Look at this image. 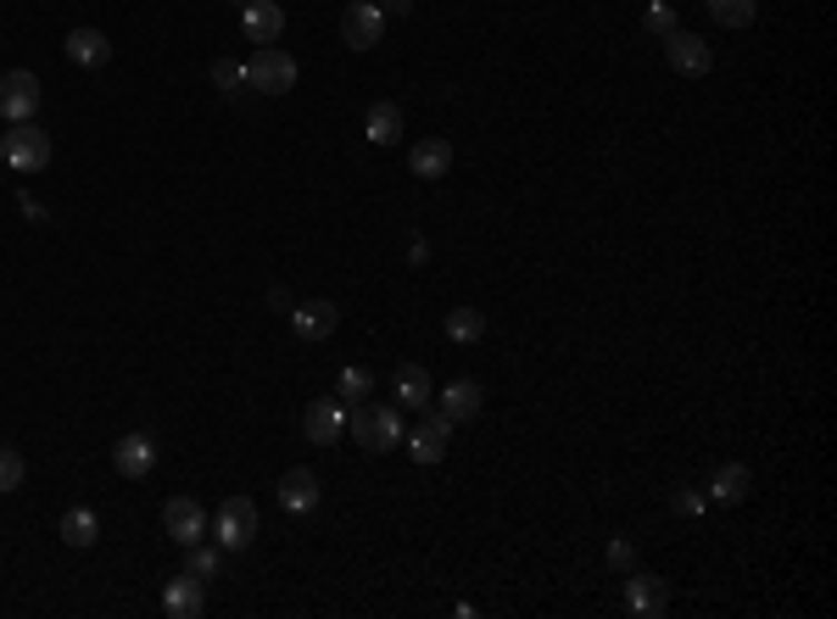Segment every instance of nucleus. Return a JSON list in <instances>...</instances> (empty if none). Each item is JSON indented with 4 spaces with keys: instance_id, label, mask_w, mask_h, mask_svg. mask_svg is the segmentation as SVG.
<instances>
[{
    "instance_id": "bb28decb",
    "label": "nucleus",
    "mask_w": 837,
    "mask_h": 619,
    "mask_svg": "<svg viewBox=\"0 0 837 619\" xmlns=\"http://www.w3.org/2000/svg\"><path fill=\"white\" fill-rule=\"evenodd\" d=\"M368 391H374V374H368V369H357V363L341 369V380H335V396H341V402H363Z\"/></svg>"
},
{
    "instance_id": "20e7f679",
    "label": "nucleus",
    "mask_w": 837,
    "mask_h": 619,
    "mask_svg": "<svg viewBox=\"0 0 837 619\" xmlns=\"http://www.w3.org/2000/svg\"><path fill=\"white\" fill-rule=\"evenodd\" d=\"M252 536H257V502L252 497H224L218 513H213V541L224 552H240V547H252Z\"/></svg>"
},
{
    "instance_id": "9b49d317",
    "label": "nucleus",
    "mask_w": 837,
    "mask_h": 619,
    "mask_svg": "<svg viewBox=\"0 0 837 619\" xmlns=\"http://www.w3.org/2000/svg\"><path fill=\"white\" fill-rule=\"evenodd\" d=\"M240 29H246V40H252V46H274V40L285 35V12H279V0H246Z\"/></svg>"
},
{
    "instance_id": "c756f323",
    "label": "nucleus",
    "mask_w": 837,
    "mask_h": 619,
    "mask_svg": "<svg viewBox=\"0 0 837 619\" xmlns=\"http://www.w3.org/2000/svg\"><path fill=\"white\" fill-rule=\"evenodd\" d=\"M213 85H218L224 96H240V90H246V68L224 57V62H213Z\"/></svg>"
},
{
    "instance_id": "393cba45",
    "label": "nucleus",
    "mask_w": 837,
    "mask_h": 619,
    "mask_svg": "<svg viewBox=\"0 0 837 619\" xmlns=\"http://www.w3.org/2000/svg\"><path fill=\"white\" fill-rule=\"evenodd\" d=\"M703 12L720 23V29H748L759 18V0H703Z\"/></svg>"
},
{
    "instance_id": "c85d7f7f",
    "label": "nucleus",
    "mask_w": 837,
    "mask_h": 619,
    "mask_svg": "<svg viewBox=\"0 0 837 619\" xmlns=\"http://www.w3.org/2000/svg\"><path fill=\"white\" fill-rule=\"evenodd\" d=\"M23 474H29L23 452H18V446H0V497L18 491V485H23Z\"/></svg>"
},
{
    "instance_id": "4468645a",
    "label": "nucleus",
    "mask_w": 837,
    "mask_h": 619,
    "mask_svg": "<svg viewBox=\"0 0 837 619\" xmlns=\"http://www.w3.org/2000/svg\"><path fill=\"white\" fill-rule=\"evenodd\" d=\"M670 608V591H664V580L659 574H631L626 580V613H637V619H659Z\"/></svg>"
},
{
    "instance_id": "423d86ee",
    "label": "nucleus",
    "mask_w": 837,
    "mask_h": 619,
    "mask_svg": "<svg viewBox=\"0 0 837 619\" xmlns=\"http://www.w3.org/2000/svg\"><path fill=\"white\" fill-rule=\"evenodd\" d=\"M341 40L352 51H374L385 40V12L374 7V0H352V7L341 12Z\"/></svg>"
},
{
    "instance_id": "ddd939ff",
    "label": "nucleus",
    "mask_w": 837,
    "mask_h": 619,
    "mask_svg": "<svg viewBox=\"0 0 837 619\" xmlns=\"http://www.w3.org/2000/svg\"><path fill=\"white\" fill-rule=\"evenodd\" d=\"M748 491H754V474H748V463H720V469L709 474V485H703V497H709L715 508H737Z\"/></svg>"
},
{
    "instance_id": "6ab92c4d",
    "label": "nucleus",
    "mask_w": 837,
    "mask_h": 619,
    "mask_svg": "<svg viewBox=\"0 0 837 619\" xmlns=\"http://www.w3.org/2000/svg\"><path fill=\"white\" fill-rule=\"evenodd\" d=\"M62 51H68V62H79V68H107V62H112V40H107L101 29H73Z\"/></svg>"
},
{
    "instance_id": "cd10ccee",
    "label": "nucleus",
    "mask_w": 837,
    "mask_h": 619,
    "mask_svg": "<svg viewBox=\"0 0 837 619\" xmlns=\"http://www.w3.org/2000/svg\"><path fill=\"white\" fill-rule=\"evenodd\" d=\"M642 29H648L653 40L676 35V7H670V0H648V7H642Z\"/></svg>"
},
{
    "instance_id": "f8f14e48",
    "label": "nucleus",
    "mask_w": 837,
    "mask_h": 619,
    "mask_svg": "<svg viewBox=\"0 0 837 619\" xmlns=\"http://www.w3.org/2000/svg\"><path fill=\"white\" fill-rule=\"evenodd\" d=\"M335 324H341V307H335V302H296V307H291V330H296L302 341H329Z\"/></svg>"
},
{
    "instance_id": "1a4fd4ad",
    "label": "nucleus",
    "mask_w": 837,
    "mask_h": 619,
    "mask_svg": "<svg viewBox=\"0 0 837 619\" xmlns=\"http://www.w3.org/2000/svg\"><path fill=\"white\" fill-rule=\"evenodd\" d=\"M163 530L179 541V547H196L207 536V508L196 497H168L163 502Z\"/></svg>"
},
{
    "instance_id": "f257e3e1",
    "label": "nucleus",
    "mask_w": 837,
    "mask_h": 619,
    "mask_svg": "<svg viewBox=\"0 0 837 619\" xmlns=\"http://www.w3.org/2000/svg\"><path fill=\"white\" fill-rule=\"evenodd\" d=\"M352 435L363 452H396L402 446V413L391 402H363L352 413Z\"/></svg>"
},
{
    "instance_id": "dca6fc26",
    "label": "nucleus",
    "mask_w": 837,
    "mask_h": 619,
    "mask_svg": "<svg viewBox=\"0 0 837 619\" xmlns=\"http://www.w3.org/2000/svg\"><path fill=\"white\" fill-rule=\"evenodd\" d=\"M112 463H118V474H124V480H146V474H151V463H157V441L135 430V435H124V441L112 446Z\"/></svg>"
},
{
    "instance_id": "39448f33",
    "label": "nucleus",
    "mask_w": 837,
    "mask_h": 619,
    "mask_svg": "<svg viewBox=\"0 0 837 619\" xmlns=\"http://www.w3.org/2000/svg\"><path fill=\"white\" fill-rule=\"evenodd\" d=\"M35 112H40V79L29 68L0 73V118L7 124H35Z\"/></svg>"
},
{
    "instance_id": "2eb2a0df",
    "label": "nucleus",
    "mask_w": 837,
    "mask_h": 619,
    "mask_svg": "<svg viewBox=\"0 0 837 619\" xmlns=\"http://www.w3.org/2000/svg\"><path fill=\"white\" fill-rule=\"evenodd\" d=\"M481 407H486L481 380H453V385L442 391V419H447V424H470V419H481Z\"/></svg>"
},
{
    "instance_id": "473e14b6",
    "label": "nucleus",
    "mask_w": 837,
    "mask_h": 619,
    "mask_svg": "<svg viewBox=\"0 0 837 619\" xmlns=\"http://www.w3.org/2000/svg\"><path fill=\"white\" fill-rule=\"evenodd\" d=\"M407 7H413V0H380V12H385V18H407Z\"/></svg>"
},
{
    "instance_id": "72a5a7b5",
    "label": "nucleus",
    "mask_w": 837,
    "mask_h": 619,
    "mask_svg": "<svg viewBox=\"0 0 837 619\" xmlns=\"http://www.w3.org/2000/svg\"><path fill=\"white\" fill-rule=\"evenodd\" d=\"M268 307H279V313H291V307H296V302H291V296H285V291H279V285H274V291H268Z\"/></svg>"
},
{
    "instance_id": "9d476101",
    "label": "nucleus",
    "mask_w": 837,
    "mask_h": 619,
    "mask_svg": "<svg viewBox=\"0 0 837 619\" xmlns=\"http://www.w3.org/2000/svg\"><path fill=\"white\" fill-rule=\"evenodd\" d=\"M302 430H307V441H313V446L341 441V435H346V402H341V396H318V402H307Z\"/></svg>"
},
{
    "instance_id": "a878e982",
    "label": "nucleus",
    "mask_w": 837,
    "mask_h": 619,
    "mask_svg": "<svg viewBox=\"0 0 837 619\" xmlns=\"http://www.w3.org/2000/svg\"><path fill=\"white\" fill-rule=\"evenodd\" d=\"M185 552H190V558H185V574H196L201 586L224 569V547H218V541H213V547H201V541H196V547H185Z\"/></svg>"
},
{
    "instance_id": "6e6552de",
    "label": "nucleus",
    "mask_w": 837,
    "mask_h": 619,
    "mask_svg": "<svg viewBox=\"0 0 837 619\" xmlns=\"http://www.w3.org/2000/svg\"><path fill=\"white\" fill-rule=\"evenodd\" d=\"M664 62L681 73V79H703L709 68H715V51L698 40V35H687V29H676V35H664Z\"/></svg>"
},
{
    "instance_id": "5701e85b",
    "label": "nucleus",
    "mask_w": 837,
    "mask_h": 619,
    "mask_svg": "<svg viewBox=\"0 0 837 619\" xmlns=\"http://www.w3.org/2000/svg\"><path fill=\"white\" fill-rule=\"evenodd\" d=\"M57 536H62L68 547H79V552H85V547H96V541H101V519H96L90 508H68V513H62V524H57Z\"/></svg>"
},
{
    "instance_id": "b1692460",
    "label": "nucleus",
    "mask_w": 837,
    "mask_h": 619,
    "mask_svg": "<svg viewBox=\"0 0 837 619\" xmlns=\"http://www.w3.org/2000/svg\"><path fill=\"white\" fill-rule=\"evenodd\" d=\"M442 330H447V341H453V346H475V341L486 335V313H475V307H453Z\"/></svg>"
},
{
    "instance_id": "2f4dec72",
    "label": "nucleus",
    "mask_w": 837,
    "mask_h": 619,
    "mask_svg": "<svg viewBox=\"0 0 837 619\" xmlns=\"http://www.w3.org/2000/svg\"><path fill=\"white\" fill-rule=\"evenodd\" d=\"M631 563H637V547H631L626 536H614V541H609V569H631Z\"/></svg>"
},
{
    "instance_id": "f03ea898",
    "label": "nucleus",
    "mask_w": 837,
    "mask_h": 619,
    "mask_svg": "<svg viewBox=\"0 0 837 619\" xmlns=\"http://www.w3.org/2000/svg\"><path fill=\"white\" fill-rule=\"evenodd\" d=\"M0 163L12 174H40L51 163V135L40 124H12V135H0Z\"/></svg>"
},
{
    "instance_id": "f3484780",
    "label": "nucleus",
    "mask_w": 837,
    "mask_h": 619,
    "mask_svg": "<svg viewBox=\"0 0 837 619\" xmlns=\"http://www.w3.org/2000/svg\"><path fill=\"white\" fill-rule=\"evenodd\" d=\"M163 613H174V619H196V613H207V591H201V580H196V574H174V580L163 586Z\"/></svg>"
},
{
    "instance_id": "7ed1b4c3",
    "label": "nucleus",
    "mask_w": 837,
    "mask_h": 619,
    "mask_svg": "<svg viewBox=\"0 0 837 619\" xmlns=\"http://www.w3.org/2000/svg\"><path fill=\"white\" fill-rule=\"evenodd\" d=\"M246 90L291 96V90H296V62H291L279 46H257V51H252V62H246Z\"/></svg>"
},
{
    "instance_id": "0eeeda50",
    "label": "nucleus",
    "mask_w": 837,
    "mask_h": 619,
    "mask_svg": "<svg viewBox=\"0 0 837 619\" xmlns=\"http://www.w3.org/2000/svg\"><path fill=\"white\" fill-rule=\"evenodd\" d=\"M407 458L413 463H442L447 458V446H453V424L442 419V413H431V419H418L413 430H407Z\"/></svg>"
},
{
    "instance_id": "7c9ffc66",
    "label": "nucleus",
    "mask_w": 837,
    "mask_h": 619,
    "mask_svg": "<svg viewBox=\"0 0 837 619\" xmlns=\"http://www.w3.org/2000/svg\"><path fill=\"white\" fill-rule=\"evenodd\" d=\"M670 508L692 519V513H703V508H709V497H703V491H692V485H676V491H670Z\"/></svg>"
},
{
    "instance_id": "412c9836",
    "label": "nucleus",
    "mask_w": 837,
    "mask_h": 619,
    "mask_svg": "<svg viewBox=\"0 0 837 619\" xmlns=\"http://www.w3.org/2000/svg\"><path fill=\"white\" fill-rule=\"evenodd\" d=\"M279 502L291 513H313L318 508V474L313 469H285L279 474Z\"/></svg>"
},
{
    "instance_id": "aec40b11",
    "label": "nucleus",
    "mask_w": 837,
    "mask_h": 619,
    "mask_svg": "<svg viewBox=\"0 0 837 619\" xmlns=\"http://www.w3.org/2000/svg\"><path fill=\"white\" fill-rule=\"evenodd\" d=\"M363 140L368 146H402V107L396 101H374L363 118Z\"/></svg>"
},
{
    "instance_id": "f704fd0d",
    "label": "nucleus",
    "mask_w": 837,
    "mask_h": 619,
    "mask_svg": "<svg viewBox=\"0 0 837 619\" xmlns=\"http://www.w3.org/2000/svg\"><path fill=\"white\" fill-rule=\"evenodd\" d=\"M374 7H380V0H374Z\"/></svg>"
},
{
    "instance_id": "4be33fe9",
    "label": "nucleus",
    "mask_w": 837,
    "mask_h": 619,
    "mask_svg": "<svg viewBox=\"0 0 837 619\" xmlns=\"http://www.w3.org/2000/svg\"><path fill=\"white\" fill-rule=\"evenodd\" d=\"M407 168H413V179H447L453 146H447V140H418V146L407 151Z\"/></svg>"
},
{
    "instance_id": "a211bd4d",
    "label": "nucleus",
    "mask_w": 837,
    "mask_h": 619,
    "mask_svg": "<svg viewBox=\"0 0 837 619\" xmlns=\"http://www.w3.org/2000/svg\"><path fill=\"white\" fill-rule=\"evenodd\" d=\"M391 391H396L402 407H431V402H436V385H431V374L418 369V363H402V369L391 374Z\"/></svg>"
}]
</instances>
